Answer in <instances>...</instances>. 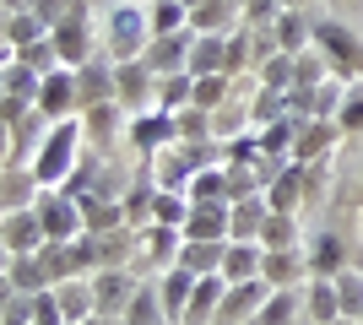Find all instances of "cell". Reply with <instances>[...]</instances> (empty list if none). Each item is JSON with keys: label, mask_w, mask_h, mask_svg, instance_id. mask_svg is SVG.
I'll return each instance as SVG.
<instances>
[{"label": "cell", "mask_w": 363, "mask_h": 325, "mask_svg": "<svg viewBox=\"0 0 363 325\" xmlns=\"http://www.w3.org/2000/svg\"><path fill=\"white\" fill-rule=\"evenodd\" d=\"M71 152H76V125L65 120V125H55V136H49L44 157L33 163V173H38L44 185H60L65 173H71Z\"/></svg>", "instance_id": "obj_1"}, {"label": "cell", "mask_w": 363, "mask_h": 325, "mask_svg": "<svg viewBox=\"0 0 363 325\" xmlns=\"http://www.w3.org/2000/svg\"><path fill=\"white\" fill-rule=\"evenodd\" d=\"M44 239H49V233H44V217L11 206V217H6V249H11V255H38Z\"/></svg>", "instance_id": "obj_2"}, {"label": "cell", "mask_w": 363, "mask_h": 325, "mask_svg": "<svg viewBox=\"0 0 363 325\" xmlns=\"http://www.w3.org/2000/svg\"><path fill=\"white\" fill-rule=\"evenodd\" d=\"M38 217H44L49 239H76V233H82V206H76L71 195H49V201H38Z\"/></svg>", "instance_id": "obj_3"}, {"label": "cell", "mask_w": 363, "mask_h": 325, "mask_svg": "<svg viewBox=\"0 0 363 325\" xmlns=\"http://www.w3.org/2000/svg\"><path fill=\"white\" fill-rule=\"evenodd\" d=\"M266 298H272V287H266V282H239V287H233V293H223V309H217V320H250V314L255 309H266Z\"/></svg>", "instance_id": "obj_4"}, {"label": "cell", "mask_w": 363, "mask_h": 325, "mask_svg": "<svg viewBox=\"0 0 363 325\" xmlns=\"http://www.w3.org/2000/svg\"><path fill=\"white\" fill-rule=\"evenodd\" d=\"M223 277H201L196 282V293H190V309H184V325H206L217 309H223Z\"/></svg>", "instance_id": "obj_5"}, {"label": "cell", "mask_w": 363, "mask_h": 325, "mask_svg": "<svg viewBox=\"0 0 363 325\" xmlns=\"http://www.w3.org/2000/svg\"><path fill=\"white\" fill-rule=\"evenodd\" d=\"M223 201H196L190 206V217H184V233H190V239H217V233H223Z\"/></svg>", "instance_id": "obj_6"}, {"label": "cell", "mask_w": 363, "mask_h": 325, "mask_svg": "<svg viewBox=\"0 0 363 325\" xmlns=\"http://www.w3.org/2000/svg\"><path fill=\"white\" fill-rule=\"evenodd\" d=\"M228 261V249L217 244V239H190L184 244V266L196 271V277H212V266H223Z\"/></svg>", "instance_id": "obj_7"}, {"label": "cell", "mask_w": 363, "mask_h": 325, "mask_svg": "<svg viewBox=\"0 0 363 325\" xmlns=\"http://www.w3.org/2000/svg\"><path fill=\"white\" fill-rule=\"evenodd\" d=\"M141 28H147L141 11H120L114 16V55H120V60H130V55L141 49Z\"/></svg>", "instance_id": "obj_8"}, {"label": "cell", "mask_w": 363, "mask_h": 325, "mask_svg": "<svg viewBox=\"0 0 363 325\" xmlns=\"http://www.w3.org/2000/svg\"><path fill=\"white\" fill-rule=\"evenodd\" d=\"M315 33H320V44L331 49V55H336V60H342V65H358V60H363V49L352 44V33L342 28V22H320Z\"/></svg>", "instance_id": "obj_9"}, {"label": "cell", "mask_w": 363, "mask_h": 325, "mask_svg": "<svg viewBox=\"0 0 363 325\" xmlns=\"http://www.w3.org/2000/svg\"><path fill=\"white\" fill-rule=\"evenodd\" d=\"M309 266H315L320 277H342V239H336V233H320V239H315V255H309Z\"/></svg>", "instance_id": "obj_10"}, {"label": "cell", "mask_w": 363, "mask_h": 325, "mask_svg": "<svg viewBox=\"0 0 363 325\" xmlns=\"http://www.w3.org/2000/svg\"><path fill=\"white\" fill-rule=\"evenodd\" d=\"M55 49H60V60H82L87 55V33H82V16H71V22H60L55 28Z\"/></svg>", "instance_id": "obj_11"}, {"label": "cell", "mask_w": 363, "mask_h": 325, "mask_svg": "<svg viewBox=\"0 0 363 325\" xmlns=\"http://www.w3.org/2000/svg\"><path fill=\"white\" fill-rule=\"evenodd\" d=\"M125 325H163V293L141 287V293L130 298V314H125Z\"/></svg>", "instance_id": "obj_12"}, {"label": "cell", "mask_w": 363, "mask_h": 325, "mask_svg": "<svg viewBox=\"0 0 363 325\" xmlns=\"http://www.w3.org/2000/svg\"><path fill=\"white\" fill-rule=\"evenodd\" d=\"M92 298H98V314L104 309H125V298H130L125 293V277L120 271H104V277L92 282Z\"/></svg>", "instance_id": "obj_13"}, {"label": "cell", "mask_w": 363, "mask_h": 325, "mask_svg": "<svg viewBox=\"0 0 363 325\" xmlns=\"http://www.w3.org/2000/svg\"><path fill=\"white\" fill-rule=\"evenodd\" d=\"M92 309H98V298H87V287H82V282H65V287H60V314H65V320H87V314Z\"/></svg>", "instance_id": "obj_14"}, {"label": "cell", "mask_w": 363, "mask_h": 325, "mask_svg": "<svg viewBox=\"0 0 363 325\" xmlns=\"http://www.w3.org/2000/svg\"><path fill=\"white\" fill-rule=\"evenodd\" d=\"M71 98H76V81L65 76V71H55V76L44 81V114H65Z\"/></svg>", "instance_id": "obj_15"}, {"label": "cell", "mask_w": 363, "mask_h": 325, "mask_svg": "<svg viewBox=\"0 0 363 325\" xmlns=\"http://www.w3.org/2000/svg\"><path fill=\"white\" fill-rule=\"evenodd\" d=\"M255 266H260V255H255V249H250V244H233V249H228V261H223V277L228 282H250V277H255Z\"/></svg>", "instance_id": "obj_16"}, {"label": "cell", "mask_w": 363, "mask_h": 325, "mask_svg": "<svg viewBox=\"0 0 363 325\" xmlns=\"http://www.w3.org/2000/svg\"><path fill=\"white\" fill-rule=\"evenodd\" d=\"M260 266H266V282H288V277H298V271H303V261H298V255H288V249H272Z\"/></svg>", "instance_id": "obj_17"}, {"label": "cell", "mask_w": 363, "mask_h": 325, "mask_svg": "<svg viewBox=\"0 0 363 325\" xmlns=\"http://www.w3.org/2000/svg\"><path fill=\"white\" fill-rule=\"evenodd\" d=\"M336 293H342V314H363V277L358 271H342V277H336Z\"/></svg>", "instance_id": "obj_18"}, {"label": "cell", "mask_w": 363, "mask_h": 325, "mask_svg": "<svg viewBox=\"0 0 363 325\" xmlns=\"http://www.w3.org/2000/svg\"><path fill=\"white\" fill-rule=\"evenodd\" d=\"M174 130H179V125H168V114H147V120L136 125V141L141 147H157V141H168Z\"/></svg>", "instance_id": "obj_19"}, {"label": "cell", "mask_w": 363, "mask_h": 325, "mask_svg": "<svg viewBox=\"0 0 363 325\" xmlns=\"http://www.w3.org/2000/svg\"><path fill=\"white\" fill-rule=\"evenodd\" d=\"M223 173H190V201H223Z\"/></svg>", "instance_id": "obj_20"}, {"label": "cell", "mask_w": 363, "mask_h": 325, "mask_svg": "<svg viewBox=\"0 0 363 325\" xmlns=\"http://www.w3.org/2000/svg\"><path fill=\"white\" fill-rule=\"evenodd\" d=\"M336 120L347 125V130H363V81H352V87H347V103L336 108Z\"/></svg>", "instance_id": "obj_21"}, {"label": "cell", "mask_w": 363, "mask_h": 325, "mask_svg": "<svg viewBox=\"0 0 363 325\" xmlns=\"http://www.w3.org/2000/svg\"><path fill=\"white\" fill-rule=\"evenodd\" d=\"M147 255H152V261H168V255H174V222H152Z\"/></svg>", "instance_id": "obj_22"}, {"label": "cell", "mask_w": 363, "mask_h": 325, "mask_svg": "<svg viewBox=\"0 0 363 325\" xmlns=\"http://www.w3.org/2000/svg\"><path fill=\"white\" fill-rule=\"evenodd\" d=\"M6 93L11 98H33L38 93V76H33L28 65H11V71H6Z\"/></svg>", "instance_id": "obj_23"}, {"label": "cell", "mask_w": 363, "mask_h": 325, "mask_svg": "<svg viewBox=\"0 0 363 325\" xmlns=\"http://www.w3.org/2000/svg\"><path fill=\"white\" fill-rule=\"evenodd\" d=\"M288 320H293V298L272 293V298H266V309H260V325H288Z\"/></svg>", "instance_id": "obj_24"}, {"label": "cell", "mask_w": 363, "mask_h": 325, "mask_svg": "<svg viewBox=\"0 0 363 325\" xmlns=\"http://www.w3.org/2000/svg\"><path fill=\"white\" fill-rule=\"evenodd\" d=\"M152 217H157V222H184V201L179 195H152Z\"/></svg>", "instance_id": "obj_25"}, {"label": "cell", "mask_w": 363, "mask_h": 325, "mask_svg": "<svg viewBox=\"0 0 363 325\" xmlns=\"http://www.w3.org/2000/svg\"><path fill=\"white\" fill-rule=\"evenodd\" d=\"M277 44L288 49V55L303 44V28H298V16H293V11H288V16H277Z\"/></svg>", "instance_id": "obj_26"}, {"label": "cell", "mask_w": 363, "mask_h": 325, "mask_svg": "<svg viewBox=\"0 0 363 325\" xmlns=\"http://www.w3.org/2000/svg\"><path fill=\"white\" fill-rule=\"evenodd\" d=\"M179 0H157V6H152V22H157V28L163 33H179Z\"/></svg>", "instance_id": "obj_27"}, {"label": "cell", "mask_w": 363, "mask_h": 325, "mask_svg": "<svg viewBox=\"0 0 363 325\" xmlns=\"http://www.w3.org/2000/svg\"><path fill=\"white\" fill-rule=\"evenodd\" d=\"M33 38H38V16H11V44L28 49Z\"/></svg>", "instance_id": "obj_28"}, {"label": "cell", "mask_w": 363, "mask_h": 325, "mask_svg": "<svg viewBox=\"0 0 363 325\" xmlns=\"http://www.w3.org/2000/svg\"><path fill=\"white\" fill-rule=\"evenodd\" d=\"M293 195H298V173H288V179L272 190V206L277 212H293Z\"/></svg>", "instance_id": "obj_29"}, {"label": "cell", "mask_w": 363, "mask_h": 325, "mask_svg": "<svg viewBox=\"0 0 363 325\" xmlns=\"http://www.w3.org/2000/svg\"><path fill=\"white\" fill-rule=\"evenodd\" d=\"M266 81H272V87H288L293 81V55H282V60L266 65Z\"/></svg>", "instance_id": "obj_30"}, {"label": "cell", "mask_w": 363, "mask_h": 325, "mask_svg": "<svg viewBox=\"0 0 363 325\" xmlns=\"http://www.w3.org/2000/svg\"><path fill=\"white\" fill-rule=\"evenodd\" d=\"M190 65H201V76H217V44H201L190 55Z\"/></svg>", "instance_id": "obj_31"}, {"label": "cell", "mask_w": 363, "mask_h": 325, "mask_svg": "<svg viewBox=\"0 0 363 325\" xmlns=\"http://www.w3.org/2000/svg\"><path fill=\"white\" fill-rule=\"evenodd\" d=\"M255 222H260V206L250 201L244 212H233V233H255Z\"/></svg>", "instance_id": "obj_32"}, {"label": "cell", "mask_w": 363, "mask_h": 325, "mask_svg": "<svg viewBox=\"0 0 363 325\" xmlns=\"http://www.w3.org/2000/svg\"><path fill=\"white\" fill-rule=\"evenodd\" d=\"M217 98H223V76H206L196 87V103H217Z\"/></svg>", "instance_id": "obj_33"}, {"label": "cell", "mask_w": 363, "mask_h": 325, "mask_svg": "<svg viewBox=\"0 0 363 325\" xmlns=\"http://www.w3.org/2000/svg\"><path fill=\"white\" fill-rule=\"evenodd\" d=\"M266 239H282V244H288V239H293V222H288V212L266 222Z\"/></svg>", "instance_id": "obj_34"}, {"label": "cell", "mask_w": 363, "mask_h": 325, "mask_svg": "<svg viewBox=\"0 0 363 325\" xmlns=\"http://www.w3.org/2000/svg\"><path fill=\"white\" fill-rule=\"evenodd\" d=\"M16 320H28V304H22V298H6V325H16Z\"/></svg>", "instance_id": "obj_35"}, {"label": "cell", "mask_w": 363, "mask_h": 325, "mask_svg": "<svg viewBox=\"0 0 363 325\" xmlns=\"http://www.w3.org/2000/svg\"><path fill=\"white\" fill-rule=\"evenodd\" d=\"M92 325H120V320H92Z\"/></svg>", "instance_id": "obj_36"}, {"label": "cell", "mask_w": 363, "mask_h": 325, "mask_svg": "<svg viewBox=\"0 0 363 325\" xmlns=\"http://www.w3.org/2000/svg\"><path fill=\"white\" fill-rule=\"evenodd\" d=\"M277 6H293V0H277Z\"/></svg>", "instance_id": "obj_37"}, {"label": "cell", "mask_w": 363, "mask_h": 325, "mask_svg": "<svg viewBox=\"0 0 363 325\" xmlns=\"http://www.w3.org/2000/svg\"><path fill=\"white\" fill-rule=\"evenodd\" d=\"M331 325H347V320H331Z\"/></svg>", "instance_id": "obj_38"}, {"label": "cell", "mask_w": 363, "mask_h": 325, "mask_svg": "<svg viewBox=\"0 0 363 325\" xmlns=\"http://www.w3.org/2000/svg\"><path fill=\"white\" fill-rule=\"evenodd\" d=\"M358 325H363V314H358Z\"/></svg>", "instance_id": "obj_39"}]
</instances>
